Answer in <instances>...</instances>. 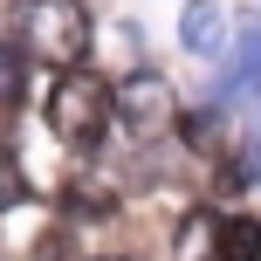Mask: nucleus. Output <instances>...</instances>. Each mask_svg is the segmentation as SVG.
I'll use <instances>...</instances> for the list:
<instances>
[{
  "mask_svg": "<svg viewBox=\"0 0 261 261\" xmlns=\"http://www.w3.org/2000/svg\"><path fill=\"white\" fill-rule=\"evenodd\" d=\"M21 48H28V62L83 69V55H90V7L83 0H21Z\"/></svg>",
  "mask_w": 261,
  "mask_h": 261,
  "instance_id": "f257e3e1",
  "label": "nucleus"
},
{
  "mask_svg": "<svg viewBox=\"0 0 261 261\" xmlns=\"http://www.w3.org/2000/svg\"><path fill=\"white\" fill-rule=\"evenodd\" d=\"M117 124V90H110L103 76H90V69H62L48 90V130L62 144H96L103 130Z\"/></svg>",
  "mask_w": 261,
  "mask_h": 261,
  "instance_id": "f03ea898",
  "label": "nucleus"
},
{
  "mask_svg": "<svg viewBox=\"0 0 261 261\" xmlns=\"http://www.w3.org/2000/svg\"><path fill=\"white\" fill-rule=\"evenodd\" d=\"M117 124L130 138H165L179 124V103H172V83L158 69H138V76L117 83Z\"/></svg>",
  "mask_w": 261,
  "mask_h": 261,
  "instance_id": "7ed1b4c3",
  "label": "nucleus"
},
{
  "mask_svg": "<svg viewBox=\"0 0 261 261\" xmlns=\"http://www.w3.org/2000/svg\"><path fill=\"white\" fill-rule=\"evenodd\" d=\"M220 103H254L261 110V14L241 21V35H234V62L220 76Z\"/></svg>",
  "mask_w": 261,
  "mask_h": 261,
  "instance_id": "20e7f679",
  "label": "nucleus"
},
{
  "mask_svg": "<svg viewBox=\"0 0 261 261\" xmlns=\"http://www.w3.org/2000/svg\"><path fill=\"white\" fill-rule=\"evenodd\" d=\"M179 41H186V55H199V62L227 55V14L213 7V0H186L179 7Z\"/></svg>",
  "mask_w": 261,
  "mask_h": 261,
  "instance_id": "39448f33",
  "label": "nucleus"
},
{
  "mask_svg": "<svg viewBox=\"0 0 261 261\" xmlns=\"http://www.w3.org/2000/svg\"><path fill=\"white\" fill-rule=\"evenodd\" d=\"M213 248H220V213L213 206H193L179 227V261H213Z\"/></svg>",
  "mask_w": 261,
  "mask_h": 261,
  "instance_id": "423d86ee",
  "label": "nucleus"
},
{
  "mask_svg": "<svg viewBox=\"0 0 261 261\" xmlns=\"http://www.w3.org/2000/svg\"><path fill=\"white\" fill-rule=\"evenodd\" d=\"M213 261H261V220H220Z\"/></svg>",
  "mask_w": 261,
  "mask_h": 261,
  "instance_id": "0eeeda50",
  "label": "nucleus"
},
{
  "mask_svg": "<svg viewBox=\"0 0 261 261\" xmlns=\"http://www.w3.org/2000/svg\"><path fill=\"white\" fill-rule=\"evenodd\" d=\"M28 90V48L21 41H0V110H14Z\"/></svg>",
  "mask_w": 261,
  "mask_h": 261,
  "instance_id": "6e6552de",
  "label": "nucleus"
},
{
  "mask_svg": "<svg viewBox=\"0 0 261 261\" xmlns=\"http://www.w3.org/2000/svg\"><path fill=\"white\" fill-rule=\"evenodd\" d=\"M69 213H83V220H110V213H117V193H110V186L76 179V186H69Z\"/></svg>",
  "mask_w": 261,
  "mask_h": 261,
  "instance_id": "1a4fd4ad",
  "label": "nucleus"
},
{
  "mask_svg": "<svg viewBox=\"0 0 261 261\" xmlns=\"http://www.w3.org/2000/svg\"><path fill=\"white\" fill-rule=\"evenodd\" d=\"M28 199V172H21V151L14 144H0V213H14Z\"/></svg>",
  "mask_w": 261,
  "mask_h": 261,
  "instance_id": "9d476101",
  "label": "nucleus"
},
{
  "mask_svg": "<svg viewBox=\"0 0 261 261\" xmlns=\"http://www.w3.org/2000/svg\"><path fill=\"white\" fill-rule=\"evenodd\" d=\"M248 172H254V179H261V138L248 144Z\"/></svg>",
  "mask_w": 261,
  "mask_h": 261,
  "instance_id": "9b49d317",
  "label": "nucleus"
},
{
  "mask_svg": "<svg viewBox=\"0 0 261 261\" xmlns=\"http://www.w3.org/2000/svg\"><path fill=\"white\" fill-rule=\"evenodd\" d=\"M96 261H124V254H96Z\"/></svg>",
  "mask_w": 261,
  "mask_h": 261,
  "instance_id": "f8f14e48",
  "label": "nucleus"
}]
</instances>
